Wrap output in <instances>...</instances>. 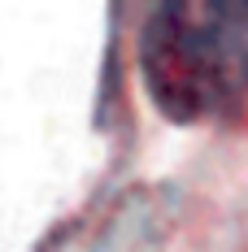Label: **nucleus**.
<instances>
[{"mask_svg":"<svg viewBox=\"0 0 248 252\" xmlns=\"http://www.w3.org/2000/svg\"><path fill=\"white\" fill-rule=\"evenodd\" d=\"M140 74L174 122L231 113L248 96V4H157L140 35Z\"/></svg>","mask_w":248,"mask_h":252,"instance_id":"1","label":"nucleus"}]
</instances>
